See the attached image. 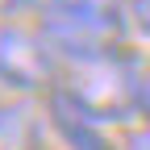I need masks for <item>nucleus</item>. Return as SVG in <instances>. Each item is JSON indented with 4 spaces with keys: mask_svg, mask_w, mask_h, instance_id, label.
Segmentation results:
<instances>
[{
    "mask_svg": "<svg viewBox=\"0 0 150 150\" xmlns=\"http://www.w3.org/2000/svg\"><path fill=\"white\" fill-rule=\"evenodd\" d=\"M42 146H46V129L29 104L21 100L0 104V150H42Z\"/></svg>",
    "mask_w": 150,
    "mask_h": 150,
    "instance_id": "obj_5",
    "label": "nucleus"
},
{
    "mask_svg": "<svg viewBox=\"0 0 150 150\" xmlns=\"http://www.w3.org/2000/svg\"><path fill=\"white\" fill-rule=\"evenodd\" d=\"M59 88L100 125L129 121L138 117V54H125L117 46L92 59H71L63 63Z\"/></svg>",
    "mask_w": 150,
    "mask_h": 150,
    "instance_id": "obj_1",
    "label": "nucleus"
},
{
    "mask_svg": "<svg viewBox=\"0 0 150 150\" xmlns=\"http://www.w3.org/2000/svg\"><path fill=\"white\" fill-rule=\"evenodd\" d=\"M46 121H50L54 134L63 138L67 150H117L108 142L104 125L92 117V112H83L63 88H50L46 92Z\"/></svg>",
    "mask_w": 150,
    "mask_h": 150,
    "instance_id": "obj_4",
    "label": "nucleus"
},
{
    "mask_svg": "<svg viewBox=\"0 0 150 150\" xmlns=\"http://www.w3.org/2000/svg\"><path fill=\"white\" fill-rule=\"evenodd\" d=\"M129 17H134L138 33L150 42V0H129Z\"/></svg>",
    "mask_w": 150,
    "mask_h": 150,
    "instance_id": "obj_8",
    "label": "nucleus"
},
{
    "mask_svg": "<svg viewBox=\"0 0 150 150\" xmlns=\"http://www.w3.org/2000/svg\"><path fill=\"white\" fill-rule=\"evenodd\" d=\"M138 112L150 121V59H138Z\"/></svg>",
    "mask_w": 150,
    "mask_h": 150,
    "instance_id": "obj_7",
    "label": "nucleus"
},
{
    "mask_svg": "<svg viewBox=\"0 0 150 150\" xmlns=\"http://www.w3.org/2000/svg\"><path fill=\"white\" fill-rule=\"evenodd\" d=\"M46 8H92V13H129L121 0H50Z\"/></svg>",
    "mask_w": 150,
    "mask_h": 150,
    "instance_id": "obj_6",
    "label": "nucleus"
},
{
    "mask_svg": "<svg viewBox=\"0 0 150 150\" xmlns=\"http://www.w3.org/2000/svg\"><path fill=\"white\" fill-rule=\"evenodd\" d=\"M8 8H17V0H0V17H4Z\"/></svg>",
    "mask_w": 150,
    "mask_h": 150,
    "instance_id": "obj_11",
    "label": "nucleus"
},
{
    "mask_svg": "<svg viewBox=\"0 0 150 150\" xmlns=\"http://www.w3.org/2000/svg\"><path fill=\"white\" fill-rule=\"evenodd\" d=\"M17 4H25V8H42V13H46V4H50V0H17Z\"/></svg>",
    "mask_w": 150,
    "mask_h": 150,
    "instance_id": "obj_10",
    "label": "nucleus"
},
{
    "mask_svg": "<svg viewBox=\"0 0 150 150\" xmlns=\"http://www.w3.org/2000/svg\"><path fill=\"white\" fill-rule=\"evenodd\" d=\"M125 150H150V125H142V129H129Z\"/></svg>",
    "mask_w": 150,
    "mask_h": 150,
    "instance_id": "obj_9",
    "label": "nucleus"
},
{
    "mask_svg": "<svg viewBox=\"0 0 150 150\" xmlns=\"http://www.w3.org/2000/svg\"><path fill=\"white\" fill-rule=\"evenodd\" d=\"M38 33L63 63H71V59H92V54L117 50L125 33V17L92 13V8H46L38 21Z\"/></svg>",
    "mask_w": 150,
    "mask_h": 150,
    "instance_id": "obj_2",
    "label": "nucleus"
},
{
    "mask_svg": "<svg viewBox=\"0 0 150 150\" xmlns=\"http://www.w3.org/2000/svg\"><path fill=\"white\" fill-rule=\"evenodd\" d=\"M59 54H54L42 33L0 25V83L13 92H38V88H59Z\"/></svg>",
    "mask_w": 150,
    "mask_h": 150,
    "instance_id": "obj_3",
    "label": "nucleus"
}]
</instances>
